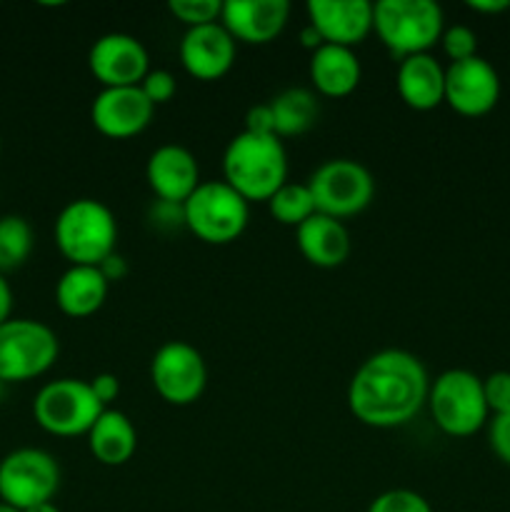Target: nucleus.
I'll return each mask as SVG.
<instances>
[{"label":"nucleus","instance_id":"1","mask_svg":"<svg viewBox=\"0 0 510 512\" xmlns=\"http://www.w3.org/2000/svg\"><path fill=\"white\" fill-rule=\"evenodd\" d=\"M430 378L423 360L408 350L388 348L370 355L348 385V408L368 428L408 425L428 403Z\"/></svg>","mask_w":510,"mask_h":512},{"label":"nucleus","instance_id":"2","mask_svg":"<svg viewBox=\"0 0 510 512\" xmlns=\"http://www.w3.org/2000/svg\"><path fill=\"white\" fill-rule=\"evenodd\" d=\"M223 180L248 203H268L288 183V153L278 135L243 130L223 153Z\"/></svg>","mask_w":510,"mask_h":512},{"label":"nucleus","instance_id":"3","mask_svg":"<svg viewBox=\"0 0 510 512\" xmlns=\"http://www.w3.org/2000/svg\"><path fill=\"white\" fill-rule=\"evenodd\" d=\"M55 245L70 265H100L115 253L118 220L95 198L70 200L55 218Z\"/></svg>","mask_w":510,"mask_h":512},{"label":"nucleus","instance_id":"4","mask_svg":"<svg viewBox=\"0 0 510 512\" xmlns=\"http://www.w3.org/2000/svg\"><path fill=\"white\" fill-rule=\"evenodd\" d=\"M373 30L395 60L430 53L445 30L443 8L433 0H378Z\"/></svg>","mask_w":510,"mask_h":512},{"label":"nucleus","instance_id":"5","mask_svg":"<svg viewBox=\"0 0 510 512\" xmlns=\"http://www.w3.org/2000/svg\"><path fill=\"white\" fill-rule=\"evenodd\" d=\"M435 425L450 438H470L490 420L483 378L463 368L440 373L430 383L428 403Z\"/></svg>","mask_w":510,"mask_h":512},{"label":"nucleus","instance_id":"6","mask_svg":"<svg viewBox=\"0 0 510 512\" xmlns=\"http://www.w3.org/2000/svg\"><path fill=\"white\" fill-rule=\"evenodd\" d=\"M185 228L208 245L235 243L248 228L250 203L225 180H203L183 203Z\"/></svg>","mask_w":510,"mask_h":512},{"label":"nucleus","instance_id":"7","mask_svg":"<svg viewBox=\"0 0 510 512\" xmlns=\"http://www.w3.org/2000/svg\"><path fill=\"white\" fill-rule=\"evenodd\" d=\"M103 410L88 380L80 378L50 380L33 400L35 423L55 438L88 435Z\"/></svg>","mask_w":510,"mask_h":512},{"label":"nucleus","instance_id":"8","mask_svg":"<svg viewBox=\"0 0 510 512\" xmlns=\"http://www.w3.org/2000/svg\"><path fill=\"white\" fill-rule=\"evenodd\" d=\"M60 353L53 328L33 318L0 325V383H25L48 373Z\"/></svg>","mask_w":510,"mask_h":512},{"label":"nucleus","instance_id":"9","mask_svg":"<svg viewBox=\"0 0 510 512\" xmlns=\"http://www.w3.org/2000/svg\"><path fill=\"white\" fill-rule=\"evenodd\" d=\"M315 210L335 220L363 213L375 195V180L363 163L350 158L325 160L308 178Z\"/></svg>","mask_w":510,"mask_h":512},{"label":"nucleus","instance_id":"10","mask_svg":"<svg viewBox=\"0 0 510 512\" xmlns=\"http://www.w3.org/2000/svg\"><path fill=\"white\" fill-rule=\"evenodd\" d=\"M60 488V465L40 448H18L0 460V503L25 512L53 503Z\"/></svg>","mask_w":510,"mask_h":512},{"label":"nucleus","instance_id":"11","mask_svg":"<svg viewBox=\"0 0 510 512\" xmlns=\"http://www.w3.org/2000/svg\"><path fill=\"white\" fill-rule=\"evenodd\" d=\"M150 380L160 398L175 408L198 403L208 385V365L198 348L185 340H170L150 360Z\"/></svg>","mask_w":510,"mask_h":512},{"label":"nucleus","instance_id":"12","mask_svg":"<svg viewBox=\"0 0 510 512\" xmlns=\"http://www.w3.org/2000/svg\"><path fill=\"white\" fill-rule=\"evenodd\" d=\"M88 68L103 88H130L150 73V55L135 35L105 33L90 48Z\"/></svg>","mask_w":510,"mask_h":512},{"label":"nucleus","instance_id":"13","mask_svg":"<svg viewBox=\"0 0 510 512\" xmlns=\"http://www.w3.org/2000/svg\"><path fill=\"white\" fill-rule=\"evenodd\" d=\"M500 100V75L485 58L460 60L445 68V103L463 118L488 115Z\"/></svg>","mask_w":510,"mask_h":512},{"label":"nucleus","instance_id":"14","mask_svg":"<svg viewBox=\"0 0 510 512\" xmlns=\"http://www.w3.org/2000/svg\"><path fill=\"white\" fill-rule=\"evenodd\" d=\"M155 115V105L145 98L140 85L103 88L90 105V120L100 135L110 140H128L143 133Z\"/></svg>","mask_w":510,"mask_h":512},{"label":"nucleus","instance_id":"15","mask_svg":"<svg viewBox=\"0 0 510 512\" xmlns=\"http://www.w3.org/2000/svg\"><path fill=\"white\" fill-rule=\"evenodd\" d=\"M305 10L323 45L353 50L373 33V3L368 0H310Z\"/></svg>","mask_w":510,"mask_h":512},{"label":"nucleus","instance_id":"16","mask_svg":"<svg viewBox=\"0 0 510 512\" xmlns=\"http://www.w3.org/2000/svg\"><path fill=\"white\" fill-rule=\"evenodd\" d=\"M178 53L185 73L203 83H213L228 75L235 65L238 43L230 38L223 25L210 23L185 30Z\"/></svg>","mask_w":510,"mask_h":512},{"label":"nucleus","instance_id":"17","mask_svg":"<svg viewBox=\"0 0 510 512\" xmlns=\"http://www.w3.org/2000/svg\"><path fill=\"white\" fill-rule=\"evenodd\" d=\"M288 18V0H225L220 25L235 43L268 45L283 33Z\"/></svg>","mask_w":510,"mask_h":512},{"label":"nucleus","instance_id":"18","mask_svg":"<svg viewBox=\"0 0 510 512\" xmlns=\"http://www.w3.org/2000/svg\"><path fill=\"white\" fill-rule=\"evenodd\" d=\"M145 180L155 198L168 200V203H185L203 183L195 155L175 143L160 145L150 153L145 163Z\"/></svg>","mask_w":510,"mask_h":512},{"label":"nucleus","instance_id":"19","mask_svg":"<svg viewBox=\"0 0 510 512\" xmlns=\"http://www.w3.org/2000/svg\"><path fill=\"white\" fill-rule=\"evenodd\" d=\"M395 88L400 100L418 113H428L445 103V68L430 53L400 60Z\"/></svg>","mask_w":510,"mask_h":512},{"label":"nucleus","instance_id":"20","mask_svg":"<svg viewBox=\"0 0 510 512\" xmlns=\"http://www.w3.org/2000/svg\"><path fill=\"white\" fill-rule=\"evenodd\" d=\"M295 243H298L300 255L310 265L323 270L340 268L353 248L343 220H335L323 213H315L300 228H295Z\"/></svg>","mask_w":510,"mask_h":512},{"label":"nucleus","instance_id":"21","mask_svg":"<svg viewBox=\"0 0 510 512\" xmlns=\"http://www.w3.org/2000/svg\"><path fill=\"white\" fill-rule=\"evenodd\" d=\"M110 283L98 265H70L55 283V303L68 318H90L103 308Z\"/></svg>","mask_w":510,"mask_h":512},{"label":"nucleus","instance_id":"22","mask_svg":"<svg viewBox=\"0 0 510 512\" xmlns=\"http://www.w3.org/2000/svg\"><path fill=\"white\" fill-rule=\"evenodd\" d=\"M310 80H313L315 93L325 98H345L360 85L358 55L350 48H338V45H320L310 55Z\"/></svg>","mask_w":510,"mask_h":512},{"label":"nucleus","instance_id":"23","mask_svg":"<svg viewBox=\"0 0 510 512\" xmlns=\"http://www.w3.org/2000/svg\"><path fill=\"white\" fill-rule=\"evenodd\" d=\"M88 448L100 465L120 468L138 450V430L125 413L105 408L88 430Z\"/></svg>","mask_w":510,"mask_h":512},{"label":"nucleus","instance_id":"24","mask_svg":"<svg viewBox=\"0 0 510 512\" xmlns=\"http://www.w3.org/2000/svg\"><path fill=\"white\" fill-rule=\"evenodd\" d=\"M273 110L275 135L278 138H293V135L308 133L320 115L318 98L308 88H288L270 100Z\"/></svg>","mask_w":510,"mask_h":512},{"label":"nucleus","instance_id":"25","mask_svg":"<svg viewBox=\"0 0 510 512\" xmlns=\"http://www.w3.org/2000/svg\"><path fill=\"white\" fill-rule=\"evenodd\" d=\"M35 245L33 228L23 215L0 218V275L13 273L30 258Z\"/></svg>","mask_w":510,"mask_h":512},{"label":"nucleus","instance_id":"26","mask_svg":"<svg viewBox=\"0 0 510 512\" xmlns=\"http://www.w3.org/2000/svg\"><path fill=\"white\" fill-rule=\"evenodd\" d=\"M268 210L280 225H288V228H300L305 220L318 213L308 183H285L268 200Z\"/></svg>","mask_w":510,"mask_h":512},{"label":"nucleus","instance_id":"27","mask_svg":"<svg viewBox=\"0 0 510 512\" xmlns=\"http://www.w3.org/2000/svg\"><path fill=\"white\" fill-rule=\"evenodd\" d=\"M168 10L185 28H200V25L220 23L223 3L220 0H170Z\"/></svg>","mask_w":510,"mask_h":512},{"label":"nucleus","instance_id":"28","mask_svg":"<svg viewBox=\"0 0 510 512\" xmlns=\"http://www.w3.org/2000/svg\"><path fill=\"white\" fill-rule=\"evenodd\" d=\"M368 512H433L428 500L420 493L408 488H395L380 493L373 503L368 505Z\"/></svg>","mask_w":510,"mask_h":512},{"label":"nucleus","instance_id":"29","mask_svg":"<svg viewBox=\"0 0 510 512\" xmlns=\"http://www.w3.org/2000/svg\"><path fill=\"white\" fill-rule=\"evenodd\" d=\"M440 45H443V53L448 55L450 63H460V60H468L478 55V35L468 25H450L440 35Z\"/></svg>","mask_w":510,"mask_h":512},{"label":"nucleus","instance_id":"30","mask_svg":"<svg viewBox=\"0 0 510 512\" xmlns=\"http://www.w3.org/2000/svg\"><path fill=\"white\" fill-rule=\"evenodd\" d=\"M485 403L490 415L510 413V373L508 370H495L488 378H483Z\"/></svg>","mask_w":510,"mask_h":512},{"label":"nucleus","instance_id":"31","mask_svg":"<svg viewBox=\"0 0 510 512\" xmlns=\"http://www.w3.org/2000/svg\"><path fill=\"white\" fill-rule=\"evenodd\" d=\"M140 90H143L145 98L158 108V105L170 103V100H173V95L178 93V83H175V75L170 73V70L158 68V70H150V73L145 75L143 83H140Z\"/></svg>","mask_w":510,"mask_h":512},{"label":"nucleus","instance_id":"32","mask_svg":"<svg viewBox=\"0 0 510 512\" xmlns=\"http://www.w3.org/2000/svg\"><path fill=\"white\" fill-rule=\"evenodd\" d=\"M488 440L495 458L510 468V413L493 415L488 423Z\"/></svg>","mask_w":510,"mask_h":512},{"label":"nucleus","instance_id":"33","mask_svg":"<svg viewBox=\"0 0 510 512\" xmlns=\"http://www.w3.org/2000/svg\"><path fill=\"white\" fill-rule=\"evenodd\" d=\"M148 218L158 230H180L185 228L183 203H168V200H155L148 210Z\"/></svg>","mask_w":510,"mask_h":512},{"label":"nucleus","instance_id":"34","mask_svg":"<svg viewBox=\"0 0 510 512\" xmlns=\"http://www.w3.org/2000/svg\"><path fill=\"white\" fill-rule=\"evenodd\" d=\"M245 130L255 135H275L273 110H270L268 103L253 105V108L245 113Z\"/></svg>","mask_w":510,"mask_h":512},{"label":"nucleus","instance_id":"35","mask_svg":"<svg viewBox=\"0 0 510 512\" xmlns=\"http://www.w3.org/2000/svg\"><path fill=\"white\" fill-rule=\"evenodd\" d=\"M88 383L103 408H108V405L120 395V380H118V375H113V373H98L95 378H90Z\"/></svg>","mask_w":510,"mask_h":512},{"label":"nucleus","instance_id":"36","mask_svg":"<svg viewBox=\"0 0 510 512\" xmlns=\"http://www.w3.org/2000/svg\"><path fill=\"white\" fill-rule=\"evenodd\" d=\"M98 270L103 273V278L108 280V283H120V280L128 275V263H125L123 255L115 250L113 255H108V258L98 265Z\"/></svg>","mask_w":510,"mask_h":512},{"label":"nucleus","instance_id":"37","mask_svg":"<svg viewBox=\"0 0 510 512\" xmlns=\"http://www.w3.org/2000/svg\"><path fill=\"white\" fill-rule=\"evenodd\" d=\"M468 8L483 15H498L510 8V0H468Z\"/></svg>","mask_w":510,"mask_h":512},{"label":"nucleus","instance_id":"38","mask_svg":"<svg viewBox=\"0 0 510 512\" xmlns=\"http://www.w3.org/2000/svg\"><path fill=\"white\" fill-rule=\"evenodd\" d=\"M10 313H13V290L5 275H0V325L8 323Z\"/></svg>","mask_w":510,"mask_h":512},{"label":"nucleus","instance_id":"39","mask_svg":"<svg viewBox=\"0 0 510 512\" xmlns=\"http://www.w3.org/2000/svg\"><path fill=\"white\" fill-rule=\"evenodd\" d=\"M300 40H303V45H305V48H308V50H313V53H315V50L320 48V45H323V40H320V35L315 33V28H313V25H305V28H303V33H300Z\"/></svg>","mask_w":510,"mask_h":512},{"label":"nucleus","instance_id":"40","mask_svg":"<svg viewBox=\"0 0 510 512\" xmlns=\"http://www.w3.org/2000/svg\"><path fill=\"white\" fill-rule=\"evenodd\" d=\"M25 512H60V508L55 503H45V505H38V508H30Z\"/></svg>","mask_w":510,"mask_h":512},{"label":"nucleus","instance_id":"41","mask_svg":"<svg viewBox=\"0 0 510 512\" xmlns=\"http://www.w3.org/2000/svg\"><path fill=\"white\" fill-rule=\"evenodd\" d=\"M0 512H20V510H15V508H10V505L0 503Z\"/></svg>","mask_w":510,"mask_h":512}]
</instances>
